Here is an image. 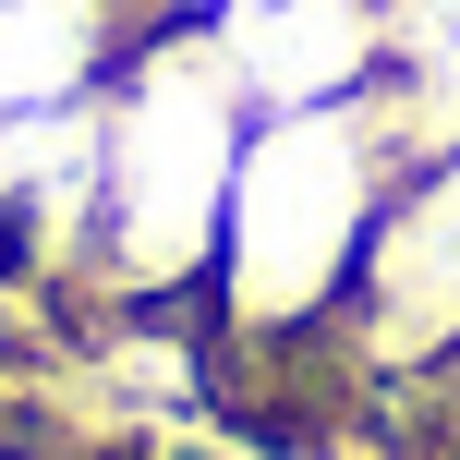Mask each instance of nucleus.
<instances>
[{"label": "nucleus", "instance_id": "f257e3e1", "mask_svg": "<svg viewBox=\"0 0 460 460\" xmlns=\"http://www.w3.org/2000/svg\"><path fill=\"white\" fill-rule=\"evenodd\" d=\"M412 134L388 121V97H340V110H254L243 170H230L218 267H207V327L254 351L327 340L364 279V243L388 218Z\"/></svg>", "mask_w": 460, "mask_h": 460}, {"label": "nucleus", "instance_id": "f03ea898", "mask_svg": "<svg viewBox=\"0 0 460 460\" xmlns=\"http://www.w3.org/2000/svg\"><path fill=\"white\" fill-rule=\"evenodd\" d=\"M254 97L207 24H146L97 85V279L134 315H207Z\"/></svg>", "mask_w": 460, "mask_h": 460}, {"label": "nucleus", "instance_id": "7ed1b4c3", "mask_svg": "<svg viewBox=\"0 0 460 460\" xmlns=\"http://www.w3.org/2000/svg\"><path fill=\"white\" fill-rule=\"evenodd\" d=\"M327 340L376 388H437V376H460V146H437L424 170H400L388 218L364 243V279H351Z\"/></svg>", "mask_w": 460, "mask_h": 460}, {"label": "nucleus", "instance_id": "20e7f679", "mask_svg": "<svg viewBox=\"0 0 460 460\" xmlns=\"http://www.w3.org/2000/svg\"><path fill=\"white\" fill-rule=\"evenodd\" d=\"M230 49L254 110H340V97H376L400 61V0H254L243 24H207Z\"/></svg>", "mask_w": 460, "mask_h": 460}, {"label": "nucleus", "instance_id": "39448f33", "mask_svg": "<svg viewBox=\"0 0 460 460\" xmlns=\"http://www.w3.org/2000/svg\"><path fill=\"white\" fill-rule=\"evenodd\" d=\"M146 37V0H0V121L85 110Z\"/></svg>", "mask_w": 460, "mask_h": 460}, {"label": "nucleus", "instance_id": "423d86ee", "mask_svg": "<svg viewBox=\"0 0 460 460\" xmlns=\"http://www.w3.org/2000/svg\"><path fill=\"white\" fill-rule=\"evenodd\" d=\"M254 0H146V24H243Z\"/></svg>", "mask_w": 460, "mask_h": 460}, {"label": "nucleus", "instance_id": "0eeeda50", "mask_svg": "<svg viewBox=\"0 0 460 460\" xmlns=\"http://www.w3.org/2000/svg\"><path fill=\"white\" fill-rule=\"evenodd\" d=\"M437 388H448V400H460V376H437Z\"/></svg>", "mask_w": 460, "mask_h": 460}, {"label": "nucleus", "instance_id": "6e6552de", "mask_svg": "<svg viewBox=\"0 0 460 460\" xmlns=\"http://www.w3.org/2000/svg\"><path fill=\"white\" fill-rule=\"evenodd\" d=\"M0 460H24V448H0Z\"/></svg>", "mask_w": 460, "mask_h": 460}]
</instances>
